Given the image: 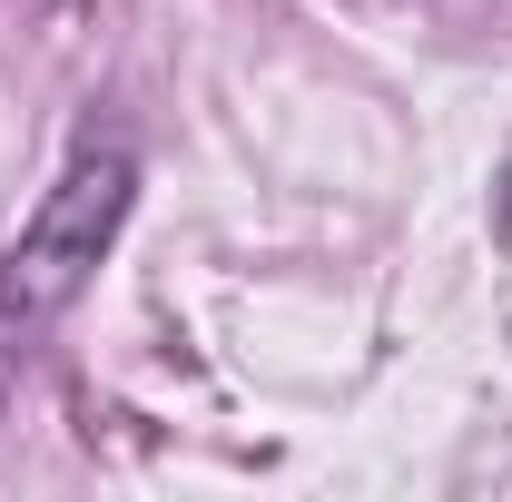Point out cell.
Segmentation results:
<instances>
[{"label": "cell", "instance_id": "1", "mask_svg": "<svg viewBox=\"0 0 512 502\" xmlns=\"http://www.w3.org/2000/svg\"><path fill=\"white\" fill-rule=\"evenodd\" d=\"M128 207H138V158H128L119 138L99 148H79L60 168V188L40 197V217L20 227V247L0 256V335L10 325H50V315L99 276V256L119 247Z\"/></svg>", "mask_w": 512, "mask_h": 502}, {"label": "cell", "instance_id": "2", "mask_svg": "<svg viewBox=\"0 0 512 502\" xmlns=\"http://www.w3.org/2000/svg\"><path fill=\"white\" fill-rule=\"evenodd\" d=\"M493 247L512 256V158H503V178H493Z\"/></svg>", "mask_w": 512, "mask_h": 502}]
</instances>
